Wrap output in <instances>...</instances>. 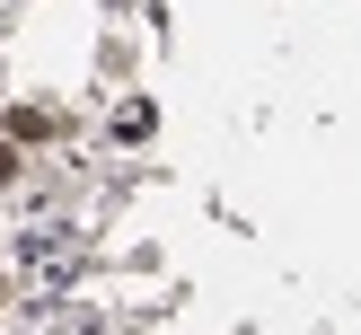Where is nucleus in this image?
I'll return each instance as SVG.
<instances>
[{
  "label": "nucleus",
  "mask_w": 361,
  "mask_h": 335,
  "mask_svg": "<svg viewBox=\"0 0 361 335\" xmlns=\"http://www.w3.org/2000/svg\"><path fill=\"white\" fill-rule=\"evenodd\" d=\"M0 300H9V282H0Z\"/></svg>",
  "instance_id": "f257e3e1"
}]
</instances>
